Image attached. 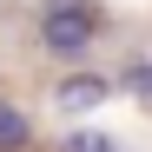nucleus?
I'll list each match as a JSON object with an SVG mask.
<instances>
[{"label":"nucleus","instance_id":"f257e3e1","mask_svg":"<svg viewBox=\"0 0 152 152\" xmlns=\"http://www.w3.org/2000/svg\"><path fill=\"white\" fill-rule=\"evenodd\" d=\"M99 33V13L93 7H73V0H53V7L40 13V46L53 60H86V46Z\"/></svg>","mask_w":152,"mask_h":152},{"label":"nucleus","instance_id":"f03ea898","mask_svg":"<svg viewBox=\"0 0 152 152\" xmlns=\"http://www.w3.org/2000/svg\"><path fill=\"white\" fill-rule=\"evenodd\" d=\"M106 93H113L106 73H66V80L53 86V106L60 113H93V106H106Z\"/></svg>","mask_w":152,"mask_h":152},{"label":"nucleus","instance_id":"7ed1b4c3","mask_svg":"<svg viewBox=\"0 0 152 152\" xmlns=\"http://www.w3.org/2000/svg\"><path fill=\"white\" fill-rule=\"evenodd\" d=\"M27 145H33V119L13 99H0V152H27Z\"/></svg>","mask_w":152,"mask_h":152},{"label":"nucleus","instance_id":"20e7f679","mask_svg":"<svg viewBox=\"0 0 152 152\" xmlns=\"http://www.w3.org/2000/svg\"><path fill=\"white\" fill-rule=\"evenodd\" d=\"M119 86L132 93V99H152V60H126V73H119Z\"/></svg>","mask_w":152,"mask_h":152},{"label":"nucleus","instance_id":"39448f33","mask_svg":"<svg viewBox=\"0 0 152 152\" xmlns=\"http://www.w3.org/2000/svg\"><path fill=\"white\" fill-rule=\"evenodd\" d=\"M60 152H119V145H113L106 132H66V139H60Z\"/></svg>","mask_w":152,"mask_h":152}]
</instances>
